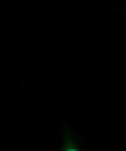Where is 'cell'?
<instances>
[{
    "label": "cell",
    "instance_id": "6da1fadb",
    "mask_svg": "<svg viewBox=\"0 0 126 151\" xmlns=\"http://www.w3.org/2000/svg\"><path fill=\"white\" fill-rule=\"evenodd\" d=\"M66 151H78V150H77V148H67Z\"/></svg>",
    "mask_w": 126,
    "mask_h": 151
}]
</instances>
